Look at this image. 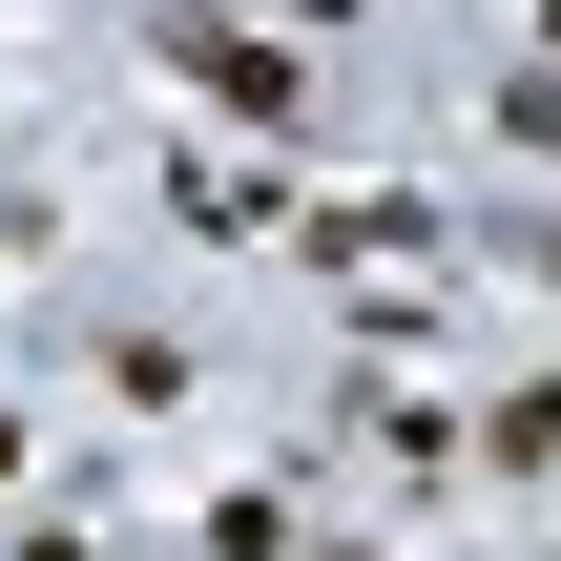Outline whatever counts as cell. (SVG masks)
<instances>
[{"instance_id": "obj_1", "label": "cell", "mask_w": 561, "mask_h": 561, "mask_svg": "<svg viewBox=\"0 0 561 561\" xmlns=\"http://www.w3.org/2000/svg\"><path fill=\"white\" fill-rule=\"evenodd\" d=\"M21 479H42V396L0 375V500H21Z\"/></svg>"}, {"instance_id": "obj_2", "label": "cell", "mask_w": 561, "mask_h": 561, "mask_svg": "<svg viewBox=\"0 0 561 561\" xmlns=\"http://www.w3.org/2000/svg\"><path fill=\"white\" fill-rule=\"evenodd\" d=\"M520 42H541V62H561V0H520Z\"/></svg>"}]
</instances>
